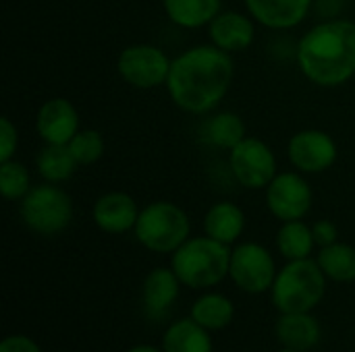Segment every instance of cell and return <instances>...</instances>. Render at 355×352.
<instances>
[{"mask_svg": "<svg viewBox=\"0 0 355 352\" xmlns=\"http://www.w3.org/2000/svg\"><path fill=\"white\" fill-rule=\"evenodd\" d=\"M233 73L231 52L214 44L196 46L173 60L166 87L179 108L191 114H204L214 110L227 95Z\"/></svg>", "mask_w": 355, "mask_h": 352, "instance_id": "6da1fadb", "label": "cell"}, {"mask_svg": "<svg viewBox=\"0 0 355 352\" xmlns=\"http://www.w3.org/2000/svg\"><path fill=\"white\" fill-rule=\"evenodd\" d=\"M297 62L316 85L337 87L355 75V21L333 19L314 25L300 41Z\"/></svg>", "mask_w": 355, "mask_h": 352, "instance_id": "7a4b0ae2", "label": "cell"}, {"mask_svg": "<svg viewBox=\"0 0 355 352\" xmlns=\"http://www.w3.org/2000/svg\"><path fill=\"white\" fill-rule=\"evenodd\" d=\"M231 249L214 239H187L175 253L171 268L189 288H212L229 276Z\"/></svg>", "mask_w": 355, "mask_h": 352, "instance_id": "3957f363", "label": "cell"}, {"mask_svg": "<svg viewBox=\"0 0 355 352\" xmlns=\"http://www.w3.org/2000/svg\"><path fill=\"white\" fill-rule=\"evenodd\" d=\"M327 276L314 259L289 261L275 278L272 303L281 313L312 311L324 297Z\"/></svg>", "mask_w": 355, "mask_h": 352, "instance_id": "277c9868", "label": "cell"}, {"mask_svg": "<svg viewBox=\"0 0 355 352\" xmlns=\"http://www.w3.org/2000/svg\"><path fill=\"white\" fill-rule=\"evenodd\" d=\"M189 218L177 203L154 201L139 212L135 239L154 253H175L189 239Z\"/></svg>", "mask_w": 355, "mask_h": 352, "instance_id": "5b68a950", "label": "cell"}, {"mask_svg": "<svg viewBox=\"0 0 355 352\" xmlns=\"http://www.w3.org/2000/svg\"><path fill=\"white\" fill-rule=\"evenodd\" d=\"M21 218L35 234L54 237L73 220L71 197L54 183L31 187V191L21 199Z\"/></svg>", "mask_w": 355, "mask_h": 352, "instance_id": "8992f818", "label": "cell"}, {"mask_svg": "<svg viewBox=\"0 0 355 352\" xmlns=\"http://www.w3.org/2000/svg\"><path fill=\"white\" fill-rule=\"evenodd\" d=\"M277 266L272 255L266 251V247L258 243H243L231 251V266L229 276L241 288L250 295H260L272 288L277 278Z\"/></svg>", "mask_w": 355, "mask_h": 352, "instance_id": "52a82bcc", "label": "cell"}, {"mask_svg": "<svg viewBox=\"0 0 355 352\" xmlns=\"http://www.w3.org/2000/svg\"><path fill=\"white\" fill-rule=\"evenodd\" d=\"M229 164L237 183L245 189H266L277 176V158L272 149L256 137H245L231 149Z\"/></svg>", "mask_w": 355, "mask_h": 352, "instance_id": "ba28073f", "label": "cell"}, {"mask_svg": "<svg viewBox=\"0 0 355 352\" xmlns=\"http://www.w3.org/2000/svg\"><path fill=\"white\" fill-rule=\"evenodd\" d=\"M171 64L173 60H168V56L160 48L150 44L127 46L116 60L121 77L129 85L139 89H150L166 83Z\"/></svg>", "mask_w": 355, "mask_h": 352, "instance_id": "9c48e42d", "label": "cell"}, {"mask_svg": "<svg viewBox=\"0 0 355 352\" xmlns=\"http://www.w3.org/2000/svg\"><path fill=\"white\" fill-rule=\"evenodd\" d=\"M266 205L281 222L302 220L312 207V189L297 172H283L266 187Z\"/></svg>", "mask_w": 355, "mask_h": 352, "instance_id": "30bf717a", "label": "cell"}, {"mask_svg": "<svg viewBox=\"0 0 355 352\" xmlns=\"http://www.w3.org/2000/svg\"><path fill=\"white\" fill-rule=\"evenodd\" d=\"M289 160L300 172H324L337 160V143L333 137L318 129H306L291 137L289 141Z\"/></svg>", "mask_w": 355, "mask_h": 352, "instance_id": "8fae6325", "label": "cell"}, {"mask_svg": "<svg viewBox=\"0 0 355 352\" xmlns=\"http://www.w3.org/2000/svg\"><path fill=\"white\" fill-rule=\"evenodd\" d=\"M35 129L44 143L69 145L79 131V114L75 106L64 98H52L42 104L35 118Z\"/></svg>", "mask_w": 355, "mask_h": 352, "instance_id": "7c38bea8", "label": "cell"}, {"mask_svg": "<svg viewBox=\"0 0 355 352\" xmlns=\"http://www.w3.org/2000/svg\"><path fill=\"white\" fill-rule=\"evenodd\" d=\"M92 218L96 226L110 234H123L135 228L139 210L135 199L129 193L112 191L102 195L92 210Z\"/></svg>", "mask_w": 355, "mask_h": 352, "instance_id": "4fadbf2b", "label": "cell"}, {"mask_svg": "<svg viewBox=\"0 0 355 352\" xmlns=\"http://www.w3.org/2000/svg\"><path fill=\"white\" fill-rule=\"evenodd\" d=\"M179 288H181V280L177 278L173 268L152 270L146 276L144 288H141V305H144L146 317L154 322L162 319L175 305L179 297Z\"/></svg>", "mask_w": 355, "mask_h": 352, "instance_id": "5bb4252c", "label": "cell"}, {"mask_svg": "<svg viewBox=\"0 0 355 352\" xmlns=\"http://www.w3.org/2000/svg\"><path fill=\"white\" fill-rule=\"evenodd\" d=\"M250 17L270 29H291L300 25L312 6V0H243Z\"/></svg>", "mask_w": 355, "mask_h": 352, "instance_id": "9a60e30c", "label": "cell"}, {"mask_svg": "<svg viewBox=\"0 0 355 352\" xmlns=\"http://www.w3.org/2000/svg\"><path fill=\"white\" fill-rule=\"evenodd\" d=\"M208 27L212 44L225 52L245 50L254 41V21L241 12H218Z\"/></svg>", "mask_w": 355, "mask_h": 352, "instance_id": "2e32d148", "label": "cell"}, {"mask_svg": "<svg viewBox=\"0 0 355 352\" xmlns=\"http://www.w3.org/2000/svg\"><path fill=\"white\" fill-rule=\"evenodd\" d=\"M275 330L281 346L285 349L306 352L320 342V324L314 315H310V311L281 313Z\"/></svg>", "mask_w": 355, "mask_h": 352, "instance_id": "e0dca14e", "label": "cell"}, {"mask_svg": "<svg viewBox=\"0 0 355 352\" xmlns=\"http://www.w3.org/2000/svg\"><path fill=\"white\" fill-rule=\"evenodd\" d=\"M243 228H245V214L241 212L239 205L231 201L214 203L204 218L206 234L225 245L235 243L241 237Z\"/></svg>", "mask_w": 355, "mask_h": 352, "instance_id": "ac0fdd59", "label": "cell"}, {"mask_svg": "<svg viewBox=\"0 0 355 352\" xmlns=\"http://www.w3.org/2000/svg\"><path fill=\"white\" fill-rule=\"evenodd\" d=\"M162 351L164 352H212V338L206 328L198 322L181 319L168 326L162 336Z\"/></svg>", "mask_w": 355, "mask_h": 352, "instance_id": "d6986e66", "label": "cell"}, {"mask_svg": "<svg viewBox=\"0 0 355 352\" xmlns=\"http://www.w3.org/2000/svg\"><path fill=\"white\" fill-rule=\"evenodd\" d=\"M168 19L185 29L210 25L220 10V0H162Z\"/></svg>", "mask_w": 355, "mask_h": 352, "instance_id": "ffe728a7", "label": "cell"}, {"mask_svg": "<svg viewBox=\"0 0 355 352\" xmlns=\"http://www.w3.org/2000/svg\"><path fill=\"white\" fill-rule=\"evenodd\" d=\"M245 124L239 114L235 112H220L208 118L202 127V141L223 147V149H233L245 139Z\"/></svg>", "mask_w": 355, "mask_h": 352, "instance_id": "44dd1931", "label": "cell"}, {"mask_svg": "<svg viewBox=\"0 0 355 352\" xmlns=\"http://www.w3.org/2000/svg\"><path fill=\"white\" fill-rule=\"evenodd\" d=\"M233 315H235V307L225 295L208 293L202 295L191 305V319L198 322L208 332L225 330L233 322Z\"/></svg>", "mask_w": 355, "mask_h": 352, "instance_id": "7402d4cb", "label": "cell"}, {"mask_svg": "<svg viewBox=\"0 0 355 352\" xmlns=\"http://www.w3.org/2000/svg\"><path fill=\"white\" fill-rule=\"evenodd\" d=\"M35 164H37L40 176L46 183H62L71 178L79 166L69 145H52V143H46L40 149Z\"/></svg>", "mask_w": 355, "mask_h": 352, "instance_id": "603a6c76", "label": "cell"}, {"mask_svg": "<svg viewBox=\"0 0 355 352\" xmlns=\"http://www.w3.org/2000/svg\"><path fill=\"white\" fill-rule=\"evenodd\" d=\"M277 247H279L281 255L289 261L308 259L316 247L314 232L302 220L283 222L281 230L277 232Z\"/></svg>", "mask_w": 355, "mask_h": 352, "instance_id": "cb8c5ba5", "label": "cell"}, {"mask_svg": "<svg viewBox=\"0 0 355 352\" xmlns=\"http://www.w3.org/2000/svg\"><path fill=\"white\" fill-rule=\"evenodd\" d=\"M318 266L324 276L333 282H354L355 280V247L345 243H333L322 247L318 253Z\"/></svg>", "mask_w": 355, "mask_h": 352, "instance_id": "d4e9b609", "label": "cell"}, {"mask_svg": "<svg viewBox=\"0 0 355 352\" xmlns=\"http://www.w3.org/2000/svg\"><path fill=\"white\" fill-rule=\"evenodd\" d=\"M0 191L6 199H23L31 191L29 170L17 160L0 162Z\"/></svg>", "mask_w": 355, "mask_h": 352, "instance_id": "484cf974", "label": "cell"}, {"mask_svg": "<svg viewBox=\"0 0 355 352\" xmlns=\"http://www.w3.org/2000/svg\"><path fill=\"white\" fill-rule=\"evenodd\" d=\"M69 149L75 156L77 164H94L102 158L104 154V139L98 131L94 129H83L77 131V135L69 141Z\"/></svg>", "mask_w": 355, "mask_h": 352, "instance_id": "4316f807", "label": "cell"}, {"mask_svg": "<svg viewBox=\"0 0 355 352\" xmlns=\"http://www.w3.org/2000/svg\"><path fill=\"white\" fill-rule=\"evenodd\" d=\"M17 143H19L17 127L10 122L8 116H2L0 118V162L12 160V156L17 151Z\"/></svg>", "mask_w": 355, "mask_h": 352, "instance_id": "83f0119b", "label": "cell"}, {"mask_svg": "<svg viewBox=\"0 0 355 352\" xmlns=\"http://www.w3.org/2000/svg\"><path fill=\"white\" fill-rule=\"evenodd\" d=\"M312 232H314V241H316V245L322 249V247H329V245H333V243H337V237H339V232H337V226L331 222V220H318L314 226H312Z\"/></svg>", "mask_w": 355, "mask_h": 352, "instance_id": "f1b7e54d", "label": "cell"}, {"mask_svg": "<svg viewBox=\"0 0 355 352\" xmlns=\"http://www.w3.org/2000/svg\"><path fill=\"white\" fill-rule=\"evenodd\" d=\"M0 352H42L37 342L31 340L29 336H21V334H15V336H8L0 342Z\"/></svg>", "mask_w": 355, "mask_h": 352, "instance_id": "f546056e", "label": "cell"}, {"mask_svg": "<svg viewBox=\"0 0 355 352\" xmlns=\"http://www.w3.org/2000/svg\"><path fill=\"white\" fill-rule=\"evenodd\" d=\"M127 352H164L162 349H156V346H148V344H137L133 349H129Z\"/></svg>", "mask_w": 355, "mask_h": 352, "instance_id": "4dcf8cb0", "label": "cell"}, {"mask_svg": "<svg viewBox=\"0 0 355 352\" xmlns=\"http://www.w3.org/2000/svg\"><path fill=\"white\" fill-rule=\"evenodd\" d=\"M279 352H302V351H293V349H285V346H283Z\"/></svg>", "mask_w": 355, "mask_h": 352, "instance_id": "1f68e13d", "label": "cell"}]
</instances>
